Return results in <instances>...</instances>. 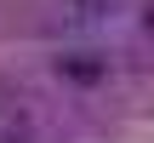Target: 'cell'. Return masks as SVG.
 Listing matches in <instances>:
<instances>
[{
    "label": "cell",
    "instance_id": "7a4b0ae2",
    "mask_svg": "<svg viewBox=\"0 0 154 143\" xmlns=\"http://www.w3.org/2000/svg\"><path fill=\"white\" fill-rule=\"evenodd\" d=\"M0 143H34V120L17 103H0Z\"/></svg>",
    "mask_w": 154,
    "mask_h": 143
},
{
    "label": "cell",
    "instance_id": "3957f363",
    "mask_svg": "<svg viewBox=\"0 0 154 143\" xmlns=\"http://www.w3.org/2000/svg\"><path fill=\"white\" fill-rule=\"evenodd\" d=\"M57 69L74 75V80H103V57H86V52H80V57H63Z\"/></svg>",
    "mask_w": 154,
    "mask_h": 143
},
{
    "label": "cell",
    "instance_id": "6da1fadb",
    "mask_svg": "<svg viewBox=\"0 0 154 143\" xmlns=\"http://www.w3.org/2000/svg\"><path fill=\"white\" fill-rule=\"evenodd\" d=\"M114 11V0H57V17L69 23V29H91V23H103Z\"/></svg>",
    "mask_w": 154,
    "mask_h": 143
}]
</instances>
